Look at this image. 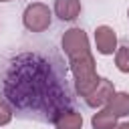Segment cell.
<instances>
[{
	"label": "cell",
	"mask_w": 129,
	"mask_h": 129,
	"mask_svg": "<svg viewBox=\"0 0 129 129\" xmlns=\"http://www.w3.org/2000/svg\"><path fill=\"white\" fill-rule=\"evenodd\" d=\"M71 73L75 77V91L77 95H81L83 99L97 87L99 83V75H97V64L93 54H85L79 58H71Z\"/></svg>",
	"instance_id": "cell-1"
},
{
	"label": "cell",
	"mask_w": 129,
	"mask_h": 129,
	"mask_svg": "<svg viewBox=\"0 0 129 129\" xmlns=\"http://www.w3.org/2000/svg\"><path fill=\"white\" fill-rule=\"evenodd\" d=\"M22 22L30 32H44L52 22V12L44 2H32L24 8Z\"/></svg>",
	"instance_id": "cell-2"
},
{
	"label": "cell",
	"mask_w": 129,
	"mask_h": 129,
	"mask_svg": "<svg viewBox=\"0 0 129 129\" xmlns=\"http://www.w3.org/2000/svg\"><path fill=\"white\" fill-rule=\"evenodd\" d=\"M62 50L64 54L71 58H79V56H85L91 52V44H89V36L83 28H69L64 34H62Z\"/></svg>",
	"instance_id": "cell-3"
},
{
	"label": "cell",
	"mask_w": 129,
	"mask_h": 129,
	"mask_svg": "<svg viewBox=\"0 0 129 129\" xmlns=\"http://www.w3.org/2000/svg\"><path fill=\"white\" fill-rule=\"evenodd\" d=\"M113 93H115L113 83H111L109 79H99L97 87L85 97V103H87L89 107H93V109H97V107H105L107 101L113 97Z\"/></svg>",
	"instance_id": "cell-4"
},
{
	"label": "cell",
	"mask_w": 129,
	"mask_h": 129,
	"mask_svg": "<svg viewBox=\"0 0 129 129\" xmlns=\"http://www.w3.org/2000/svg\"><path fill=\"white\" fill-rule=\"evenodd\" d=\"M95 46L101 54H113L117 50V34L111 26L101 24L95 28Z\"/></svg>",
	"instance_id": "cell-5"
},
{
	"label": "cell",
	"mask_w": 129,
	"mask_h": 129,
	"mask_svg": "<svg viewBox=\"0 0 129 129\" xmlns=\"http://www.w3.org/2000/svg\"><path fill=\"white\" fill-rule=\"evenodd\" d=\"M52 123L56 129H81L83 127V115L73 109H60L52 117Z\"/></svg>",
	"instance_id": "cell-6"
},
{
	"label": "cell",
	"mask_w": 129,
	"mask_h": 129,
	"mask_svg": "<svg viewBox=\"0 0 129 129\" xmlns=\"http://www.w3.org/2000/svg\"><path fill=\"white\" fill-rule=\"evenodd\" d=\"M54 14L64 22H71V20L79 18L81 0H54Z\"/></svg>",
	"instance_id": "cell-7"
},
{
	"label": "cell",
	"mask_w": 129,
	"mask_h": 129,
	"mask_svg": "<svg viewBox=\"0 0 129 129\" xmlns=\"http://www.w3.org/2000/svg\"><path fill=\"white\" fill-rule=\"evenodd\" d=\"M107 109L115 115V117H127L129 115V93L125 91H115L113 97L107 101Z\"/></svg>",
	"instance_id": "cell-8"
},
{
	"label": "cell",
	"mask_w": 129,
	"mask_h": 129,
	"mask_svg": "<svg viewBox=\"0 0 129 129\" xmlns=\"http://www.w3.org/2000/svg\"><path fill=\"white\" fill-rule=\"evenodd\" d=\"M91 125H93V129H113L117 125V117L109 109H101L93 115Z\"/></svg>",
	"instance_id": "cell-9"
},
{
	"label": "cell",
	"mask_w": 129,
	"mask_h": 129,
	"mask_svg": "<svg viewBox=\"0 0 129 129\" xmlns=\"http://www.w3.org/2000/svg\"><path fill=\"white\" fill-rule=\"evenodd\" d=\"M115 64L121 73H129V46H119L115 50Z\"/></svg>",
	"instance_id": "cell-10"
},
{
	"label": "cell",
	"mask_w": 129,
	"mask_h": 129,
	"mask_svg": "<svg viewBox=\"0 0 129 129\" xmlns=\"http://www.w3.org/2000/svg\"><path fill=\"white\" fill-rule=\"evenodd\" d=\"M12 115H14V113H12V107H10L6 101L0 99V127H2V125H8V123L12 121Z\"/></svg>",
	"instance_id": "cell-11"
},
{
	"label": "cell",
	"mask_w": 129,
	"mask_h": 129,
	"mask_svg": "<svg viewBox=\"0 0 129 129\" xmlns=\"http://www.w3.org/2000/svg\"><path fill=\"white\" fill-rule=\"evenodd\" d=\"M113 129H129V123H119V125H115Z\"/></svg>",
	"instance_id": "cell-12"
},
{
	"label": "cell",
	"mask_w": 129,
	"mask_h": 129,
	"mask_svg": "<svg viewBox=\"0 0 129 129\" xmlns=\"http://www.w3.org/2000/svg\"><path fill=\"white\" fill-rule=\"evenodd\" d=\"M0 2H10V0H0Z\"/></svg>",
	"instance_id": "cell-13"
},
{
	"label": "cell",
	"mask_w": 129,
	"mask_h": 129,
	"mask_svg": "<svg viewBox=\"0 0 129 129\" xmlns=\"http://www.w3.org/2000/svg\"><path fill=\"white\" fill-rule=\"evenodd\" d=\"M127 18H129V10H127Z\"/></svg>",
	"instance_id": "cell-14"
}]
</instances>
